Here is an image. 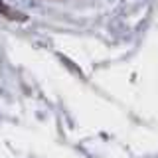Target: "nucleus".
I'll use <instances>...</instances> for the list:
<instances>
[{
    "label": "nucleus",
    "instance_id": "1",
    "mask_svg": "<svg viewBox=\"0 0 158 158\" xmlns=\"http://www.w3.org/2000/svg\"><path fill=\"white\" fill-rule=\"evenodd\" d=\"M0 14H4L6 18H10V20H24L26 16H22L20 12H14V10H10L6 4H4V0H0Z\"/></svg>",
    "mask_w": 158,
    "mask_h": 158
}]
</instances>
